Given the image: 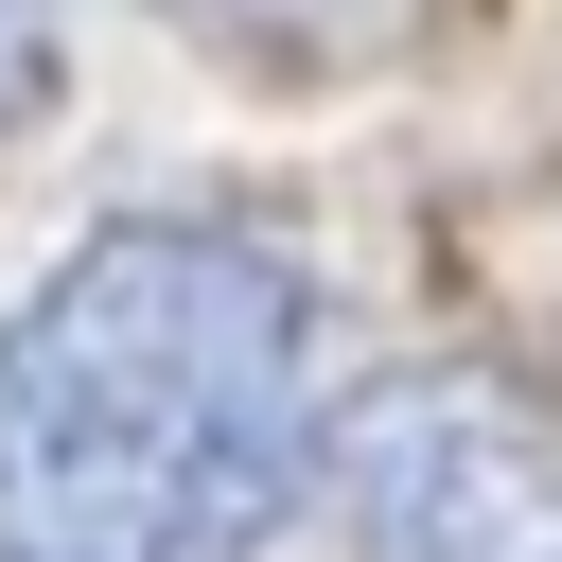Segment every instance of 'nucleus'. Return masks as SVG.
I'll use <instances>...</instances> for the list:
<instances>
[{
	"instance_id": "nucleus-2",
	"label": "nucleus",
	"mask_w": 562,
	"mask_h": 562,
	"mask_svg": "<svg viewBox=\"0 0 562 562\" xmlns=\"http://www.w3.org/2000/svg\"><path fill=\"white\" fill-rule=\"evenodd\" d=\"M316 492H334L351 562H562V404L474 351H422L334 404Z\"/></svg>"
},
{
	"instance_id": "nucleus-3",
	"label": "nucleus",
	"mask_w": 562,
	"mask_h": 562,
	"mask_svg": "<svg viewBox=\"0 0 562 562\" xmlns=\"http://www.w3.org/2000/svg\"><path fill=\"white\" fill-rule=\"evenodd\" d=\"M35 88H53V0H0V140L35 123Z\"/></svg>"
},
{
	"instance_id": "nucleus-1",
	"label": "nucleus",
	"mask_w": 562,
	"mask_h": 562,
	"mask_svg": "<svg viewBox=\"0 0 562 562\" xmlns=\"http://www.w3.org/2000/svg\"><path fill=\"white\" fill-rule=\"evenodd\" d=\"M334 474V316L228 211H105L0 316V562H263Z\"/></svg>"
}]
</instances>
